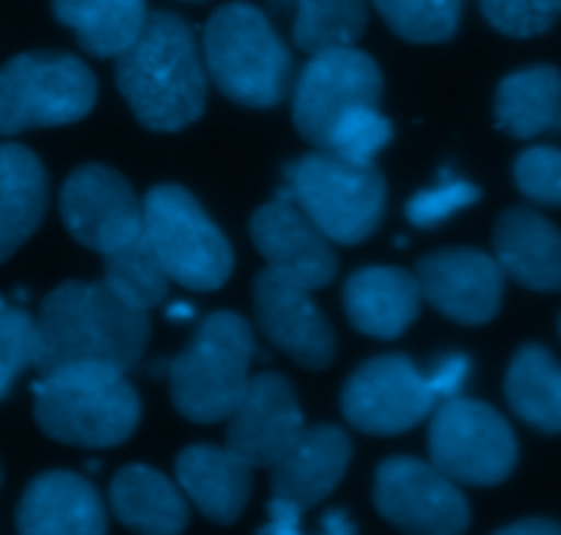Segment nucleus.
<instances>
[{"label": "nucleus", "mask_w": 561, "mask_h": 535, "mask_svg": "<svg viewBox=\"0 0 561 535\" xmlns=\"http://www.w3.org/2000/svg\"><path fill=\"white\" fill-rule=\"evenodd\" d=\"M149 313L124 300L105 280H67L42 300L36 316L39 374L96 363L122 374L133 371L149 344Z\"/></svg>", "instance_id": "f257e3e1"}, {"label": "nucleus", "mask_w": 561, "mask_h": 535, "mask_svg": "<svg viewBox=\"0 0 561 535\" xmlns=\"http://www.w3.org/2000/svg\"><path fill=\"white\" fill-rule=\"evenodd\" d=\"M116 85L135 118L154 132L198 121L209 74L193 25L174 12H149L138 39L116 58Z\"/></svg>", "instance_id": "f03ea898"}, {"label": "nucleus", "mask_w": 561, "mask_h": 535, "mask_svg": "<svg viewBox=\"0 0 561 535\" xmlns=\"http://www.w3.org/2000/svg\"><path fill=\"white\" fill-rule=\"evenodd\" d=\"M471 374L466 354H444L424 374L404 354H380L366 360L342 391V412L364 434H402L451 396H460Z\"/></svg>", "instance_id": "7ed1b4c3"}, {"label": "nucleus", "mask_w": 561, "mask_h": 535, "mask_svg": "<svg viewBox=\"0 0 561 535\" xmlns=\"http://www.w3.org/2000/svg\"><path fill=\"white\" fill-rule=\"evenodd\" d=\"M34 415L50 440L78 447H116L140 420V398L127 374L80 363L42 374Z\"/></svg>", "instance_id": "20e7f679"}, {"label": "nucleus", "mask_w": 561, "mask_h": 535, "mask_svg": "<svg viewBox=\"0 0 561 535\" xmlns=\"http://www.w3.org/2000/svg\"><path fill=\"white\" fill-rule=\"evenodd\" d=\"M204 67L226 100L273 107L289 91L293 56L262 9L245 0L220 7L204 25Z\"/></svg>", "instance_id": "39448f33"}, {"label": "nucleus", "mask_w": 561, "mask_h": 535, "mask_svg": "<svg viewBox=\"0 0 561 535\" xmlns=\"http://www.w3.org/2000/svg\"><path fill=\"white\" fill-rule=\"evenodd\" d=\"M251 324L240 313H209L191 346L169 363L171 398L182 418L202 426L229 420L251 382Z\"/></svg>", "instance_id": "423d86ee"}, {"label": "nucleus", "mask_w": 561, "mask_h": 535, "mask_svg": "<svg viewBox=\"0 0 561 535\" xmlns=\"http://www.w3.org/2000/svg\"><path fill=\"white\" fill-rule=\"evenodd\" d=\"M287 187L311 223L336 245L369 240L386 212V178L375 165H353L325 149L287 165Z\"/></svg>", "instance_id": "0eeeda50"}, {"label": "nucleus", "mask_w": 561, "mask_h": 535, "mask_svg": "<svg viewBox=\"0 0 561 535\" xmlns=\"http://www.w3.org/2000/svg\"><path fill=\"white\" fill-rule=\"evenodd\" d=\"M94 102V72L69 53H20L0 67V135L75 124Z\"/></svg>", "instance_id": "6e6552de"}, {"label": "nucleus", "mask_w": 561, "mask_h": 535, "mask_svg": "<svg viewBox=\"0 0 561 535\" xmlns=\"http://www.w3.org/2000/svg\"><path fill=\"white\" fill-rule=\"evenodd\" d=\"M144 234L169 278L191 291L220 289L234 269L224 231L180 185H158L147 193Z\"/></svg>", "instance_id": "1a4fd4ad"}, {"label": "nucleus", "mask_w": 561, "mask_h": 535, "mask_svg": "<svg viewBox=\"0 0 561 535\" xmlns=\"http://www.w3.org/2000/svg\"><path fill=\"white\" fill-rule=\"evenodd\" d=\"M430 458L455 484L495 486L517 464L515 431L490 404L451 396L433 412Z\"/></svg>", "instance_id": "9d476101"}, {"label": "nucleus", "mask_w": 561, "mask_h": 535, "mask_svg": "<svg viewBox=\"0 0 561 535\" xmlns=\"http://www.w3.org/2000/svg\"><path fill=\"white\" fill-rule=\"evenodd\" d=\"M382 74L375 58L355 47L311 56L295 83V129L317 149H325L333 127L355 107H380Z\"/></svg>", "instance_id": "9b49d317"}, {"label": "nucleus", "mask_w": 561, "mask_h": 535, "mask_svg": "<svg viewBox=\"0 0 561 535\" xmlns=\"http://www.w3.org/2000/svg\"><path fill=\"white\" fill-rule=\"evenodd\" d=\"M375 505L404 535H466L471 508L433 462L393 456L377 467Z\"/></svg>", "instance_id": "f8f14e48"}, {"label": "nucleus", "mask_w": 561, "mask_h": 535, "mask_svg": "<svg viewBox=\"0 0 561 535\" xmlns=\"http://www.w3.org/2000/svg\"><path fill=\"white\" fill-rule=\"evenodd\" d=\"M61 218L75 242L107 256L144 234V201L105 165H83L61 187Z\"/></svg>", "instance_id": "ddd939ff"}, {"label": "nucleus", "mask_w": 561, "mask_h": 535, "mask_svg": "<svg viewBox=\"0 0 561 535\" xmlns=\"http://www.w3.org/2000/svg\"><path fill=\"white\" fill-rule=\"evenodd\" d=\"M304 412L295 387L289 385L287 376L264 371L251 376L242 402L229 415L226 447L251 469H273L304 434Z\"/></svg>", "instance_id": "4468645a"}, {"label": "nucleus", "mask_w": 561, "mask_h": 535, "mask_svg": "<svg viewBox=\"0 0 561 535\" xmlns=\"http://www.w3.org/2000/svg\"><path fill=\"white\" fill-rule=\"evenodd\" d=\"M253 305L270 344L293 357L295 363L314 371L333 363L336 335L325 313L311 300V289L267 267L253 283Z\"/></svg>", "instance_id": "2eb2a0df"}, {"label": "nucleus", "mask_w": 561, "mask_h": 535, "mask_svg": "<svg viewBox=\"0 0 561 535\" xmlns=\"http://www.w3.org/2000/svg\"><path fill=\"white\" fill-rule=\"evenodd\" d=\"M251 240L270 269L306 289H322L336 278L339 258L331 240L311 223L287 190L253 212Z\"/></svg>", "instance_id": "dca6fc26"}, {"label": "nucleus", "mask_w": 561, "mask_h": 535, "mask_svg": "<svg viewBox=\"0 0 561 535\" xmlns=\"http://www.w3.org/2000/svg\"><path fill=\"white\" fill-rule=\"evenodd\" d=\"M421 296L446 318L484 324L504 300V269L493 256L471 247H449L415 264Z\"/></svg>", "instance_id": "f3484780"}, {"label": "nucleus", "mask_w": 561, "mask_h": 535, "mask_svg": "<svg viewBox=\"0 0 561 535\" xmlns=\"http://www.w3.org/2000/svg\"><path fill=\"white\" fill-rule=\"evenodd\" d=\"M20 535H107L100 491L78 473L36 475L18 505Z\"/></svg>", "instance_id": "a211bd4d"}, {"label": "nucleus", "mask_w": 561, "mask_h": 535, "mask_svg": "<svg viewBox=\"0 0 561 535\" xmlns=\"http://www.w3.org/2000/svg\"><path fill=\"white\" fill-rule=\"evenodd\" d=\"M353 442L339 426H311L273 467V497L306 508L325 500L350 467Z\"/></svg>", "instance_id": "6ab92c4d"}, {"label": "nucleus", "mask_w": 561, "mask_h": 535, "mask_svg": "<svg viewBox=\"0 0 561 535\" xmlns=\"http://www.w3.org/2000/svg\"><path fill=\"white\" fill-rule=\"evenodd\" d=\"M421 289L402 267H364L344 283V311L358 333L393 340L419 318Z\"/></svg>", "instance_id": "aec40b11"}, {"label": "nucleus", "mask_w": 561, "mask_h": 535, "mask_svg": "<svg viewBox=\"0 0 561 535\" xmlns=\"http://www.w3.org/2000/svg\"><path fill=\"white\" fill-rule=\"evenodd\" d=\"M495 261L531 291L561 289V231L526 207H512L495 223Z\"/></svg>", "instance_id": "412c9836"}, {"label": "nucleus", "mask_w": 561, "mask_h": 535, "mask_svg": "<svg viewBox=\"0 0 561 535\" xmlns=\"http://www.w3.org/2000/svg\"><path fill=\"white\" fill-rule=\"evenodd\" d=\"M176 484L215 524H231L251 497V467L229 447L191 445L176 456Z\"/></svg>", "instance_id": "4be33fe9"}, {"label": "nucleus", "mask_w": 561, "mask_h": 535, "mask_svg": "<svg viewBox=\"0 0 561 535\" xmlns=\"http://www.w3.org/2000/svg\"><path fill=\"white\" fill-rule=\"evenodd\" d=\"M111 508L138 535H182L191 519L185 491L147 464L118 469L111 480Z\"/></svg>", "instance_id": "5701e85b"}, {"label": "nucleus", "mask_w": 561, "mask_h": 535, "mask_svg": "<svg viewBox=\"0 0 561 535\" xmlns=\"http://www.w3.org/2000/svg\"><path fill=\"white\" fill-rule=\"evenodd\" d=\"M47 209V171L20 143H0V264L39 229Z\"/></svg>", "instance_id": "b1692460"}, {"label": "nucleus", "mask_w": 561, "mask_h": 535, "mask_svg": "<svg viewBox=\"0 0 561 535\" xmlns=\"http://www.w3.org/2000/svg\"><path fill=\"white\" fill-rule=\"evenodd\" d=\"M53 14L96 58H118L149 20L147 0H53Z\"/></svg>", "instance_id": "393cba45"}, {"label": "nucleus", "mask_w": 561, "mask_h": 535, "mask_svg": "<svg viewBox=\"0 0 561 535\" xmlns=\"http://www.w3.org/2000/svg\"><path fill=\"white\" fill-rule=\"evenodd\" d=\"M506 402L528 426L561 434V363L545 346L526 344L512 357Z\"/></svg>", "instance_id": "a878e982"}, {"label": "nucleus", "mask_w": 561, "mask_h": 535, "mask_svg": "<svg viewBox=\"0 0 561 535\" xmlns=\"http://www.w3.org/2000/svg\"><path fill=\"white\" fill-rule=\"evenodd\" d=\"M561 72L526 67L506 74L495 91V121L512 138H534L559 124Z\"/></svg>", "instance_id": "bb28decb"}, {"label": "nucleus", "mask_w": 561, "mask_h": 535, "mask_svg": "<svg viewBox=\"0 0 561 535\" xmlns=\"http://www.w3.org/2000/svg\"><path fill=\"white\" fill-rule=\"evenodd\" d=\"M366 28V0H295V45L309 56L353 47Z\"/></svg>", "instance_id": "cd10ccee"}, {"label": "nucleus", "mask_w": 561, "mask_h": 535, "mask_svg": "<svg viewBox=\"0 0 561 535\" xmlns=\"http://www.w3.org/2000/svg\"><path fill=\"white\" fill-rule=\"evenodd\" d=\"M105 258V280L111 289H116L118 294L127 302L138 305L140 311H152V307L163 305L165 296H169V272L160 264L158 253L149 245L147 234L135 236L133 242H127L118 251L107 253Z\"/></svg>", "instance_id": "c85d7f7f"}, {"label": "nucleus", "mask_w": 561, "mask_h": 535, "mask_svg": "<svg viewBox=\"0 0 561 535\" xmlns=\"http://www.w3.org/2000/svg\"><path fill=\"white\" fill-rule=\"evenodd\" d=\"M388 28L404 42L433 45L457 34L466 0H371Z\"/></svg>", "instance_id": "c756f323"}, {"label": "nucleus", "mask_w": 561, "mask_h": 535, "mask_svg": "<svg viewBox=\"0 0 561 535\" xmlns=\"http://www.w3.org/2000/svg\"><path fill=\"white\" fill-rule=\"evenodd\" d=\"M391 138L393 127L380 107H355L333 127L325 151L353 165H371V160L391 143Z\"/></svg>", "instance_id": "7c9ffc66"}, {"label": "nucleus", "mask_w": 561, "mask_h": 535, "mask_svg": "<svg viewBox=\"0 0 561 535\" xmlns=\"http://www.w3.org/2000/svg\"><path fill=\"white\" fill-rule=\"evenodd\" d=\"M479 187L473 182L462 176H451V173H440V178L433 187L421 190L419 196H413L404 207V214H408L410 223L415 229H435L444 220L455 218L462 209L473 207L479 201Z\"/></svg>", "instance_id": "2f4dec72"}, {"label": "nucleus", "mask_w": 561, "mask_h": 535, "mask_svg": "<svg viewBox=\"0 0 561 535\" xmlns=\"http://www.w3.org/2000/svg\"><path fill=\"white\" fill-rule=\"evenodd\" d=\"M36 318L20 307H0V398L28 365H36Z\"/></svg>", "instance_id": "473e14b6"}, {"label": "nucleus", "mask_w": 561, "mask_h": 535, "mask_svg": "<svg viewBox=\"0 0 561 535\" xmlns=\"http://www.w3.org/2000/svg\"><path fill=\"white\" fill-rule=\"evenodd\" d=\"M495 31L515 39L545 34L561 18V0H479Z\"/></svg>", "instance_id": "72a5a7b5"}, {"label": "nucleus", "mask_w": 561, "mask_h": 535, "mask_svg": "<svg viewBox=\"0 0 561 535\" xmlns=\"http://www.w3.org/2000/svg\"><path fill=\"white\" fill-rule=\"evenodd\" d=\"M515 185L528 201L561 207V149L534 146L515 162Z\"/></svg>", "instance_id": "f704fd0d"}, {"label": "nucleus", "mask_w": 561, "mask_h": 535, "mask_svg": "<svg viewBox=\"0 0 561 535\" xmlns=\"http://www.w3.org/2000/svg\"><path fill=\"white\" fill-rule=\"evenodd\" d=\"M256 535H306L300 530V508L273 497V502H270V522ZM317 535H355V527L347 513L342 508H336V511H331L322 519L320 533Z\"/></svg>", "instance_id": "c9c22d12"}, {"label": "nucleus", "mask_w": 561, "mask_h": 535, "mask_svg": "<svg viewBox=\"0 0 561 535\" xmlns=\"http://www.w3.org/2000/svg\"><path fill=\"white\" fill-rule=\"evenodd\" d=\"M493 535H561V527L550 519H523V522L510 524Z\"/></svg>", "instance_id": "e433bc0d"}, {"label": "nucleus", "mask_w": 561, "mask_h": 535, "mask_svg": "<svg viewBox=\"0 0 561 535\" xmlns=\"http://www.w3.org/2000/svg\"><path fill=\"white\" fill-rule=\"evenodd\" d=\"M169 318H193V307L176 302V305L169 307Z\"/></svg>", "instance_id": "4c0bfd02"}, {"label": "nucleus", "mask_w": 561, "mask_h": 535, "mask_svg": "<svg viewBox=\"0 0 561 535\" xmlns=\"http://www.w3.org/2000/svg\"><path fill=\"white\" fill-rule=\"evenodd\" d=\"M556 127H561V113H559V124H556Z\"/></svg>", "instance_id": "58836bf2"}, {"label": "nucleus", "mask_w": 561, "mask_h": 535, "mask_svg": "<svg viewBox=\"0 0 561 535\" xmlns=\"http://www.w3.org/2000/svg\"><path fill=\"white\" fill-rule=\"evenodd\" d=\"M559 327H561V324H559Z\"/></svg>", "instance_id": "ea45409f"}]
</instances>
